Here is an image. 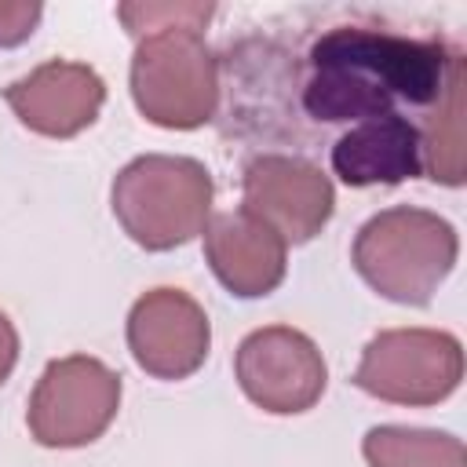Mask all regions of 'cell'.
Instances as JSON below:
<instances>
[{
    "label": "cell",
    "instance_id": "obj_1",
    "mask_svg": "<svg viewBox=\"0 0 467 467\" xmlns=\"http://www.w3.org/2000/svg\"><path fill=\"white\" fill-rule=\"evenodd\" d=\"M460 62L438 36H401L368 26H336L310 44L299 84L303 109L317 124L372 120L398 113V102L431 109Z\"/></svg>",
    "mask_w": 467,
    "mask_h": 467
},
{
    "label": "cell",
    "instance_id": "obj_2",
    "mask_svg": "<svg viewBox=\"0 0 467 467\" xmlns=\"http://www.w3.org/2000/svg\"><path fill=\"white\" fill-rule=\"evenodd\" d=\"M460 237L449 219L427 208H383L354 237L350 259L368 288L401 306H423L449 277Z\"/></svg>",
    "mask_w": 467,
    "mask_h": 467
},
{
    "label": "cell",
    "instance_id": "obj_3",
    "mask_svg": "<svg viewBox=\"0 0 467 467\" xmlns=\"http://www.w3.org/2000/svg\"><path fill=\"white\" fill-rule=\"evenodd\" d=\"M212 193V175L201 161L179 153H146L117 171L109 201L117 223L139 248L168 252L204 230Z\"/></svg>",
    "mask_w": 467,
    "mask_h": 467
},
{
    "label": "cell",
    "instance_id": "obj_4",
    "mask_svg": "<svg viewBox=\"0 0 467 467\" xmlns=\"http://www.w3.org/2000/svg\"><path fill=\"white\" fill-rule=\"evenodd\" d=\"M131 99L139 113L171 131L201 128L219 106V58L201 29H157L131 55Z\"/></svg>",
    "mask_w": 467,
    "mask_h": 467
},
{
    "label": "cell",
    "instance_id": "obj_5",
    "mask_svg": "<svg viewBox=\"0 0 467 467\" xmlns=\"http://www.w3.org/2000/svg\"><path fill=\"white\" fill-rule=\"evenodd\" d=\"M463 379V347L441 328H387L368 339L354 383L390 405H438Z\"/></svg>",
    "mask_w": 467,
    "mask_h": 467
},
{
    "label": "cell",
    "instance_id": "obj_6",
    "mask_svg": "<svg viewBox=\"0 0 467 467\" xmlns=\"http://www.w3.org/2000/svg\"><path fill=\"white\" fill-rule=\"evenodd\" d=\"M120 409V376L91 358L69 354L51 361L29 398V434L47 449H80L106 434Z\"/></svg>",
    "mask_w": 467,
    "mask_h": 467
},
{
    "label": "cell",
    "instance_id": "obj_7",
    "mask_svg": "<svg viewBox=\"0 0 467 467\" xmlns=\"http://www.w3.org/2000/svg\"><path fill=\"white\" fill-rule=\"evenodd\" d=\"M234 372L252 405L274 416H296L321 401L328 368L317 343L292 325H266L241 339Z\"/></svg>",
    "mask_w": 467,
    "mask_h": 467
},
{
    "label": "cell",
    "instance_id": "obj_8",
    "mask_svg": "<svg viewBox=\"0 0 467 467\" xmlns=\"http://www.w3.org/2000/svg\"><path fill=\"white\" fill-rule=\"evenodd\" d=\"M241 208L263 219L285 244H303L332 219V179L288 153H259L241 171Z\"/></svg>",
    "mask_w": 467,
    "mask_h": 467
},
{
    "label": "cell",
    "instance_id": "obj_9",
    "mask_svg": "<svg viewBox=\"0 0 467 467\" xmlns=\"http://www.w3.org/2000/svg\"><path fill=\"white\" fill-rule=\"evenodd\" d=\"M208 314L182 288H153L139 296L128 314V350L153 379L193 376L208 358Z\"/></svg>",
    "mask_w": 467,
    "mask_h": 467
},
{
    "label": "cell",
    "instance_id": "obj_10",
    "mask_svg": "<svg viewBox=\"0 0 467 467\" xmlns=\"http://www.w3.org/2000/svg\"><path fill=\"white\" fill-rule=\"evenodd\" d=\"M4 102L29 131L47 139H73L88 124H95L106 102V84L84 62L51 58L7 84Z\"/></svg>",
    "mask_w": 467,
    "mask_h": 467
},
{
    "label": "cell",
    "instance_id": "obj_11",
    "mask_svg": "<svg viewBox=\"0 0 467 467\" xmlns=\"http://www.w3.org/2000/svg\"><path fill=\"white\" fill-rule=\"evenodd\" d=\"M204 259L219 285L241 299L270 296L288 270V244L252 212H215L204 223Z\"/></svg>",
    "mask_w": 467,
    "mask_h": 467
},
{
    "label": "cell",
    "instance_id": "obj_12",
    "mask_svg": "<svg viewBox=\"0 0 467 467\" xmlns=\"http://www.w3.org/2000/svg\"><path fill=\"white\" fill-rule=\"evenodd\" d=\"M332 171L347 186H398L423 175L420 124L401 113L354 124L332 142Z\"/></svg>",
    "mask_w": 467,
    "mask_h": 467
},
{
    "label": "cell",
    "instance_id": "obj_13",
    "mask_svg": "<svg viewBox=\"0 0 467 467\" xmlns=\"http://www.w3.org/2000/svg\"><path fill=\"white\" fill-rule=\"evenodd\" d=\"M467 66L456 62L445 95L431 106V117L420 124V146H423V171L441 186H463L467 179Z\"/></svg>",
    "mask_w": 467,
    "mask_h": 467
},
{
    "label": "cell",
    "instance_id": "obj_14",
    "mask_svg": "<svg viewBox=\"0 0 467 467\" xmlns=\"http://www.w3.org/2000/svg\"><path fill=\"white\" fill-rule=\"evenodd\" d=\"M368 467H467V449L456 434L423 427H372L361 441Z\"/></svg>",
    "mask_w": 467,
    "mask_h": 467
},
{
    "label": "cell",
    "instance_id": "obj_15",
    "mask_svg": "<svg viewBox=\"0 0 467 467\" xmlns=\"http://www.w3.org/2000/svg\"><path fill=\"white\" fill-rule=\"evenodd\" d=\"M212 4H120L117 15L131 36H150L157 29H204Z\"/></svg>",
    "mask_w": 467,
    "mask_h": 467
},
{
    "label": "cell",
    "instance_id": "obj_16",
    "mask_svg": "<svg viewBox=\"0 0 467 467\" xmlns=\"http://www.w3.org/2000/svg\"><path fill=\"white\" fill-rule=\"evenodd\" d=\"M44 7L36 0H0V47H15L33 36Z\"/></svg>",
    "mask_w": 467,
    "mask_h": 467
},
{
    "label": "cell",
    "instance_id": "obj_17",
    "mask_svg": "<svg viewBox=\"0 0 467 467\" xmlns=\"http://www.w3.org/2000/svg\"><path fill=\"white\" fill-rule=\"evenodd\" d=\"M15 361H18V332H15L11 317L0 310V383L11 376Z\"/></svg>",
    "mask_w": 467,
    "mask_h": 467
}]
</instances>
